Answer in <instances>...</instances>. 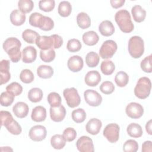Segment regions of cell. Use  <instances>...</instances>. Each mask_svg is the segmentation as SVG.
Here are the masks:
<instances>
[{"mask_svg": "<svg viewBox=\"0 0 152 152\" xmlns=\"http://www.w3.org/2000/svg\"><path fill=\"white\" fill-rule=\"evenodd\" d=\"M26 15L18 10H13L10 14V20L14 26H19L23 24L26 21Z\"/></svg>", "mask_w": 152, "mask_h": 152, "instance_id": "cell-22", "label": "cell"}, {"mask_svg": "<svg viewBox=\"0 0 152 152\" xmlns=\"http://www.w3.org/2000/svg\"><path fill=\"white\" fill-rule=\"evenodd\" d=\"M34 77L33 73L28 69H24L20 72V79L24 83H30L34 80Z\"/></svg>", "mask_w": 152, "mask_h": 152, "instance_id": "cell-41", "label": "cell"}, {"mask_svg": "<svg viewBox=\"0 0 152 152\" xmlns=\"http://www.w3.org/2000/svg\"><path fill=\"white\" fill-rule=\"evenodd\" d=\"M118 49L116 43L112 40H107L103 42L99 49L100 56L103 59L111 58Z\"/></svg>", "mask_w": 152, "mask_h": 152, "instance_id": "cell-7", "label": "cell"}, {"mask_svg": "<svg viewBox=\"0 0 152 152\" xmlns=\"http://www.w3.org/2000/svg\"><path fill=\"white\" fill-rule=\"evenodd\" d=\"M125 0H110V3L111 6L114 8H118L121 7L125 3Z\"/></svg>", "mask_w": 152, "mask_h": 152, "instance_id": "cell-53", "label": "cell"}, {"mask_svg": "<svg viewBox=\"0 0 152 152\" xmlns=\"http://www.w3.org/2000/svg\"><path fill=\"white\" fill-rule=\"evenodd\" d=\"M37 74L42 78H50L53 74V69L50 66L42 65L37 68Z\"/></svg>", "mask_w": 152, "mask_h": 152, "instance_id": "cell-27", "label": "cell"}, {"mask_svg": "<svg viewBox=\"0 0 152 152\" xmlns=\"http://www.w3.org/2000/svg\"><path fill=\"white\" fill-rule=\"evenodd\" d=\"M40 36L39 33L31 29H26L22 33L23 40L28 43H34Z\"/></svg>", "mask_w": 152, "mask_h": 152, "instance_id": "cell-29", "label": "cell"}, {"mask_svg": "<svg viewBox=\"0 0 152 152\" xmlns=\"http://www.w3.org/2000/svg\"><path fill=\"white\" fill-rule=\"evenodd\" d=\"M76 147L81 152H93L94 145L91 138L88 136H82L76 142Z\"/></svg>", "mask_w": 152, "mask_h": 152, "instance_id": "cell-11", "label": "cell"}, {"mask_svg": "<svg viewBox=\"0 0 152 152\" xmlns=\"http://www.w3.org/2000/svg\"><path fill=\"white\" fill-rule=\"evenodd\" d=\"M36 44L41 50L58 49L62 45L63 39L58 34H52L49 36H40L37 39Z\"/></svg>", "mask_w": 152, "mask_h": 152, "instance_id": "cell-2", "label": "cell"}, {"mask_svg": "<svg viewBox=\"0 0 152 152\" xmlns=\"http://www.w3.org/2000/svg\"><path fill=\"white\" fill-rule=\"evenodd\" d=\"M12 111L17 118H23L27 116L29 112V108L26 103L19 102L14 104L12 107Z\"/></svg>", "mask_w": 152, "mask_h": 152, "instance_id": "cell-17", "label": "cell"}, {"mask_svg": "<svg viewBox=\"0 0 152 152\" xmlns=\"http://www.w3.org/2000/svg\"><path fill=\"white\" fill-rule=\"evenodd\" d=\"M53 27L54 22L52 19H51L49 17L43 16L39 28L44 31H49L51 30L53 28Z\"/></svg>", "mask_w": 152, "mask_h": 152, "instance_id": "cell-43", "label": "cell"}, {"mask_svg": "<svg viewBox=\"0 0 152 152\" xmlns=\"http://www.w3.org/2000/svg\"><path fill=\"white\" fill-rule=\"evenodd\" d=\"M145 129L146 131L147 132V133L149 135H151L152 134V131H151V120H149L146 125H145Z\"/></svg>", "mask_w": 152, "mask_h": 152, "instance_id": "cell-54", "label": "cell"}, {"mask_svg": "<svg viewBox=\"0 0 152 152\" xmlns=\"http://www.w3.org/2000/svg\"><path fill=\"white\" fill-rule=\"evenodd\" d=\"M100 58L97 53L94 52L88 53L86 56V62L88 66L93 68L96 66L99 62Z\"/></svg>", "mask_w": 152, "mask_h": 152, "instance_id": "cell-34", "label": "cell"}, {"mask_svg": "<svg viewBox=\"0 0 152 152\" xmlns=\"http://www.w3.org/2000/svg\"><path fill=\"white\" fill-rule=\"evenodd\" d=\"M84 97L86 103L91 106H98L102 102L101 95L94 90L88 89L84 93Z\"/></svg>", "mask_w": 152, "mask_h": 152, "instance_id": "cell-9", "label": "cell"}, {"mask_svg": "<svg viewBox=\"0 0 152 152\" xmlns=\"http://www.w3.org/2000/svg\"><path fill=\"white\" fill-rule=\"evenodd\" d=\"M48 102L50 107H56L61 104V97L56 92H51L48 96Z\"/></svg>", "mask_w": 152, "mask_h": 152, "instance_id": "cell-40", "label": "cell"}, {"mask_svg": "<svg viewBox=\"0 0 152 152\" xmlns=\"http://www.w3.org/2000/svg\"><path fill=\"white\" fill-rule=\"evenodd\" d=\"M22 61L24 63H32L37 57V50L32 46H26L22 51Z\"/></svg>", "mask_w": 152, "mask_h": 152, "instance_id": "cell-16", "label": "cell"}, {"mask_svg": "<svg viewBox=\"0 0 152 152\" xmlns=\"http://www.w3.org/2000/svg\"><path fill=\"white\" fill-rule=\"evenodd\" d=\"M10 61L3 59L0 63V74H1V85L7 83L11 78V74L9 72Z\"/></svg>", "mask_w": 152, "mask_h": 152, "instance_id": "cell-14", "label": "cell"}, {"mask_svg": "<svg viewBox=\"0 0 152 152\" xmlns=\"http://www.w3.org/2000/svg\"><path fill=\"white\" fill-rule=\"evenodd\" d=\"M78 26L82 29L88 28L91 25V20L87 14L84 12H80L77 16Z\"/></svg>", "mask_w": 152, "mask_h": 152, "instance_id": "cell-25", "label": "cell"}, {"mask_svg": "<svg viewBox=\"0 0 152 152\" xmlns=\"http://www.w3.org/2000/svg\"><path fill=\"white\" fill-rule=\"evenodd\" d=\"M62 135L66 141L70 142L75 139L77 137V132L74 128L69 127L64 131Z\"/></svg>", "mask_w": 152, "mask_h": 152, "instance_id": "cell-51", "label": "cell"}, {"mask_svg": "<svg viewBox=\"0 0 152 152\" xmlns=\"http://www.w3.org/2000/svg\"><path fill=\"white\" fill-rule=\"evenodd\" d=\"M138 149V142L134 140H128L123 145V150L125 152H135Z\"/></svg>", "mask_w": 152, "mask_h": 152, "instance_id": "cell-46", "label": "cell"}, {"mask_svg": "<svg viewBox=\"0 0 152 152\" xmlns=\"http://www.w3.org/2000/svg\"><path fill=\"white\" fill-rule=\"evenodd\" d=\"M151 55L146 56L141 62V68L143 71L147 73H151L152 71L151 68Z\"/></svg>", "mask_w": 152, "mask_h": 152, "instance_id": "cell-48", "label": "cell"}, {"mask_svg": "<svg viewBox=\"0 0 152 152\" xmlns=\"http://www.w3.org/2000/svg\"><path fill=\"white\" fill-rule=\"evenodd\" d=\"M133 19L137 23L143 21L146 17V11L139 5H134L131 9Z\"/></svg>", "mask_w": 152, "mask_h": 152, "instance_id": "cell-23", "label": "cell"}, {"mask_svg": "<svg viewBox=\"0 0 152 152\" xmlns=\"http://www.w3.org/2000/svg\"><path fill=\"white\" fill-rule=\"evenodd\" d=\"M55 5L54 0H42L39 2V8L45 12L52 11Z\"/></svg>", "mask_w": 152, "mask_h": 152, "instance_id": "cell-42", "label": "cell"}, {"mask_svg": "<svg viewBox=\"0 0 152 152\" xmlns=\"http://www.w3.org/2000/svg\"><path fill=\"white\" fill-rule=\"evenodd\" d=\"M40 57L43 62H50L55 58V52L53 49L41 50L40 51Z\"/></svg>", "mask_w": 152, "mask_h": 152, "instance_id": "cell-37", "label": "cell"}, {"mask_svg": "<svg viewBox=\"0 0 152 152\" xmlns=\"http://www.w3.org/2000/svg\"><path fill=\"white\" fill-rule=\"evenodd\" d=\"M47 131L43 125H35L31 128L28 135L31 140L34 141H41L46 138Z\"/></svg>", "mask_w": 152, "mask_h": 152, "instance_id": "cell-12", "label": "cell"}, {"mask_svg": "<svg viewBox=\"0 0 152 152\" xmlns=\"http://www.w3.org/2000/svg\"><path fill=\"white\" fill-rule=\"evenodd\" d=\"M43 16L42 14L39 12L32 13L29 17V23L32 26L39 27Z\"/></svg>", "mask_w": 152, "mask_h": 152, "instance_id": "cell-50", "label": "cell"}, {"mask_svg": "<svg viewBox=\"0 0 152 152\" xmlns=\"http://www.w3.org/2000/svg\"><path fill=\"white\" fill-rule=\"evenodd\" d=\"M66 115V109L65 107L61 104L56 107H50V116L54 122H61Z\"/></svg>", "mask_w": 152, "mask_h": 152, "instance_id": "cell-13", "label": "cell"}, {"mask_svg": "<svg viewBox=\"0 0 152 152\" xmlns=\"http://www.w3.org/2000/svg\"><path fill=\"white\" fill-rule=\"evenodd\" d=\"M3 49L8 55L11 61L13 62H18L21 57L20 48L21 42L15 37H9L3 43Z\"/></svg>", "mask_w": 152, "mask_h": 152, "instance_id": "cell-1", "label": "cell"}, {"mask_svg": "<svg viewBox=\"0 0 152 152\" xmlns=\"http://www.w3.org/2000/svg\"><path fill=\"white\" fill-rule=\"evenodd\" d=\"M58 11L61 16L66 17L70 15L72 11V6L68 1H61L58 5Z\"/></svg>", "mask_w": 152, "mask_h": 152, "instance_id": "cell-30", "label": "cell"}, {"mask_svg": "<svg viewBox=\"0 0 152 152\" xmlns=\"http://www.w3.org/2000/svg\"><path fill=\"white\" fill-rule=\"evenodd\" d=\"M43 97V91L39 88H33L30 89L28 93V99L33 102L37 103L40 102Z\"/></svg>", "mask_w": 152, "mask_h": 152, "instance_id": "cell-31", "label": "cell"}, {"mask_svg": "<svg viewBox=\"0 0 152 152\" xmlns=\"http://www.w3.org/2000/svg\"><path fill=\"white\" fill-rule=\"evenodd\" d=\"M99 30L104 36H110L115 31V27L112 23L109 20L103 21L99 26Z\"/></svg>", "mask_w": 152, "mask_h": 152, "instance_id": "cell-20", "label": "cell"}, {"mask_svg": "<svg viewBox=\"0 0 152 152\" xmlns=\"http://www.w3.org/2000/svg\"><path fill=\"white\" fill-rule=\"evenodd\" d=\"M115 20L120 30L124 33H130L134 28L129 12L126 10L118 11L115 14Z\"/></svg>", "mask_w": 152, "mask_h": 152, "instance_id": "cell-3", "label": "cell"}, {"mask_svg": "<svg viewBox=\"0 0 152 152\" xmlns=\"http://www.w3.org/2000/svg\"><path fill=\"white\" fill-rule=\"evenodd\" d=\"M102 126V123L100 119L92 118L87 123L86 129L87 132L89 134L91 135H96L100 132Z\"/></svg>", "mask_w": 152, "mask_h": 152, "instance_id": "cell-19", "label": "cell"}, {"mask_svg": "<svg viewBox=\"0 0 152 152\" xmlns=\"http://www.w3.org/2000/svg\"><path fill=\"white\" fill-rule=\"evenodd\" d=\"M100 69L102 73L106 75H111L115 69L113 62L110 60L103 61L100 65Z\"/></svg>", "mask_w": 152, "mask_h": 152, "instance_id": "cell-32", "label": "cell"}, {"mask_svg": "<svg viewBox=\"0 0 152 152\" xmlns=\"http://www.w3.org/2000/svg\"><path fill=\"white\" fill-rule=\"evenodd\" d=\"M18 7L23 13H28L34 8V3L31 0H20L18 2Z\"/></svg>", "mask_w": 152, "mask_h": 152, "instance_id": "cell-35", "label": "cell"}, {"mask_svg": "<svg viewBox=\"0 0 152 152\" xmlns=\"http://www.w3.org/2000/svg\"><path fill=\"white\" fill-rule=\"evenodd\" d=\"M128 52L134 58H139L144 53V43L142 39L138 36L131 37L128 42Z\"/></svg>", "mask_w": 152, "mask_h": 152, "instance_id": "cell-4", "label": "cell"}, {"mask_svg": "<svg viewBox=\"0 0 152 152\" xmlns=\"http://www.w3.org/2000/svg\"><path fill=\"white\" fill-rule=\"evenodd\" d=\"M103 133L110 142H116L119 138V126L116 124H109L104 128Z\"/></svg>", "mask_w": 152, "mask_h": 152, "instance_id": "cell-8", "label": "cell"}, {"mask_svg": "<svg viewBox=\"0 0 152 152\" xmlns=\"http://www.w3.org/2000/svg\"><path fill=\"white\" fill-rule=\"evenodd\" d=\"M81 43L79 40L76 39H72L68 41L66 48L68 51L71 52H76L79 51L81 48Z\"/></svg>", "mask_w": 152, "mask_h": 152, "instance_id": "cell-44", "label": "cell"}, {"mask_svg": "<svg viewBox=\"0 0 152 152\" xmlns=\"http://www.w3.org/2000/svg\"><path fill=\"white\" fill-rule=\"evenodd\" d=\"M100 90L103 93L105 94H109L114 91L115 86L111 81H106L102 83L100 86Z\"/></svg>", "mask_w": 152, "mask_h": 152, "instance_id": "cell-49", "label": "cell"}, {"mask_svg": "<svg viewBox=\"0 0 152 152\" xmlns=\"http://www.w3.org/2000/svg\"><path fill=\"white\" fill-rule=\"evenodd\" d=\"M66 140L63 135L56 134L52 136L50 138V144L53 148L57 150L62 149L65 145Z\"/></svg>", "mask_w": 152, "mask_h": 152, "instance_id": "cell-28", "label": "cell"}, {"mask_svg": "<svg viewBox=\"0 0 152 152\" xmlns=\"http://www.w3.org/2000/svg\"><path fill=\"white\" fill-rule=\"evenodd\" d=\"M128 81L129 77L125 72L121 71L116 73L115 77V81L118 86L120 87H125L128 83Z\"/></svg>", "mask_w": 152, "mask_h": 152, "instance_id": "cell-33", "label": "cell"}, {"mask_svg": "<svg viewBox=\"0 0 152 152\" xmlns=\"http://www.w3.org/2000/svg\"><path fill=\"white\" fill-rule=\"evenodd\" d=\"M7 129L13 135H19L22 131V128L20 125L15 121L13 120L10 124L5 126Z\"/></svg>", "mask_w": 152, "mask_h": 152, "instance_id": "cell-45", "label": "cell"}, {"mask_svg": "<svg viewBox=\"0 0 152 152\" xmlns=\"http://www.w3.org/2000/svg\"><path fill=\"white\" fill-rule=\"evenodd\" d=\"M14 100V96L8 91L2 92L0 97L1 104L2 106H10Z\"/></svg>", "mask_w": 152, "mask_h": 152, "instance_id": "cell-38", "label": "cell"}, {"mask_svg": "<svg viewBox=\"0 0 152 152\" xmlns=\"http://www.w3.org/2000/svg\"><path fill=\"white\" fill-rule=\"evenodd\" d=\"M31 118L34 122H42L46 118V110L42 106H36L32 110Z\"/></svg>", "mask_w": 152, "mask_h": 152, "instance_id": "cell-21", "label": "cell"}, {"mask_svg": "<svg viewBox=\"0 0 152 152\" xmlns=\"http://www.w3.org/2000/svg\"><path fill=\"white\" fill-rule=\"evenodd\" d=\"M101 80V75L97 71H90L88 72L84 78L86 84L90 87L96 86Z\"/></svg>", "mask_w": 152, "mask_h": 152, "instance_id": "cell-18", "label": "cell"}, {"mask_svg": "<svg viewBox=\"0 0 152 152\" xmlns=\"http://www.w3.org/2000/svg\"><path fill=\"white\" fill-rule=\"evenodd\" d=\"M151 83L150 80L146 77L140 78L135 87L134 94L140 99H145L150 94Z\"/></svg>", "mask_w": 152, "mask_h": 152, "instance_id": "cell-5", "label": "cell"}, {"mask_svg": "<svg viewBox=\"0 0 152 152\" xmlns=\"http://www.w3.org/2000/svg\"><path fill=\"white\" fill-rule=\"evenodd\" d=\"M142 152H151L152 151V142L151 141H146L142 145Z\"/></svg>", "mask_w": 152, "mask_h": 152, "instance_id": "cell-52", "label": "cell"}, {"mask_svg": "<svg viewBox=\"0 0 152 152\" xmlns=\"http://www.w3.org/2000/svg\"><path fill=\"white\" fill-rule=\"evenodd\" d=\"M72 120L76 123H81L84 121L86 118V113L84 109L78 108L74 110L71 113Z\"/></svg>", "mask_w": 152, "mask_h": 152, "instance_id": "cell-36", "label": "cell"}, {"mask_svg": "<svg viewBox=\"0 0 152 152\" xmlns=\"http://www.w3.org/2000/svg\"><path fill=\"white\" fill-rule=\"evenodd\" d=\"M126 131L128 134L133 138H139L143 133L141 126L136 123L130 124L127 127Z\"/></svg>", "mask_w": 152, "mask_h": 152, "instance_id": "cell-26", "label": "cell"}, {"mask_svg": "<svg viewBox=\"0 0 152 152\" xmlns=\"http://www.w3.org/2000/svg\"><path fill=\"white\" fill-rule=\"evenodd\" d=\"M0 118L1 126H4L5 127L14 120L11 113L5 110L0 112Z\"/></svg>", "mask_w": 152, "mask_h": 152, "instance_id": "cell-47", "label": "cell"}, {"mask_svg": "<svg viewBox=\"0 0 152 152\" xmlns=\"http://www.w3.org/2000/svg\"><path fill=\"white\" fill-rule=\"evenodd\" d=\"M125 112L129 118L138 119L142 116L144 113V109L140 103L131 102L126 106Z\"/></svg>", "mask_w": 152, "mask_h": 152, "instance_id": "cell-10", "label": "cell"}, {"mask_svg": "<svg viewBox=\"0 0 152 152\" xmlns=\"http://www.w3.org/2000/svg\"><path fill=\"white\" fill-rule=\"evenodd\" d=\"M7 91L11 93L14 96H19L23 91V87L17 82H13L8 85L6 87Z\"/></svg>", "mask_w": 152, "mask_h": 152, "instance_id": "cell-39", "label": "cell"}, {"mask_svg": "<svg viewBox=\"0 0 152 152\" xmlns=\"http://www.w3.org/2000/svg\"><path fill=\"white\" fill-rule=\"evenodd\" d=\"M63 95L69 107L74 108L80 104L81 99L80 95L74 87L65 88L63 91Z\"/></svg>", "mask_w": 152, "mask_h": 152, "instance_id": "cell-6", "label": "cell"}, {"mask_svg": "<svg viewBox=\"0 0 152 152\" xmlns=\"http://www.w3.org/2000/svg\"><path fill=\"white\" fill-rule=\"evenodd\" d=\"M99 39L98 34L94 31H89L83 34V40L84 43L88 46L96 45Z\"/></svg>", "mask_w": 152, "mask_h": 152, "instance_id": "cell-24", "label": "cell"}, {"mask_svg": "<svg viewBox=\"0 0 152 152\" xmlns=\"http://www.w3.org/2000/svg\"><path fill=\"white\" fill-rule=\"evenodd\" d=\"M83 60L78 55H74L70 57L67 62V65L69 70L76 72L80 71L83 67Z\"/></svg>", "mask_w": 152, "mask_h": 152, "instance_id": "cell-15", "label": "cell"}]
</instances>
